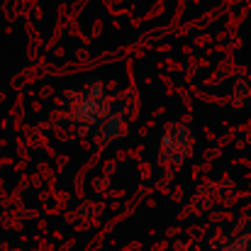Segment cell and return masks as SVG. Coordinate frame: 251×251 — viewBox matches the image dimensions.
Returning <instances> with one entry per match:
<instances>
[{
    "label": "cell",
    "mask_w": 251,
    "mask_h": 251,
    "mask_svg": "<svg viewBox=\"0 0 251 251\" xmlns=\"http://www.w3.org/2000/svg\"><path fill=\"white\" fill-rule=\"evenodd\" d=\"M122 134H125V120L120 115H107L100 122V139L102 142H112V139H117Z\"/></svg>",
    "instance_id": "obj_1"
}]
</instances>
